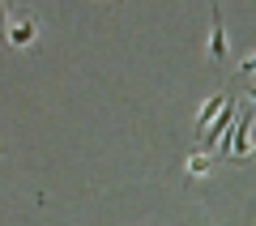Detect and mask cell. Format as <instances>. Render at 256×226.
Segmentation results:
<instances>
[{"label":"cell","mask_w":256,"mask_h":226,"mask_svg":"<svg viewBox=\"0 0 256 226\" xmlns=\"http://www.w3.org/2000/svg\"><path fill=\"white\" fill-rule=\"evenodd\" d=\"M222 150H230V154H239V158L252 150V116H239V120H235V128L226 132Z\"/></svg>","instance_id":"1"},{"label":"cell","mask_w":256,"mask_h":226,"mask_svg":"<svg viewBox=\"0 0 256 226\" xmlns=\"http://www.w3.org/2000/svg\"><path fill=\"white\" fill-rule=\"evenodd\" d=\"M210 13H214V26H210V60H222V56H226V30H222L218 0H210Z\"/></svg>","instance_id":"2"},{"label":"cell","mask_w":256,"mask_h":226,"mask_svg":"<svg viewBox=\"0 0 256 226\" xmlns=\"http://www.w3.org/2000/svg\"><path fill=\"white\" fill-rule=\"evenodd\" d=\"M222 107H226V94H214V98H205V107L196 111V124H192V128H196V136L210 132V120H218Z\"/></svg>","instance_id":"3"},{"label":"cell","mask_w":256,"mask_h":226,"mask_svg":"<svg viewBox=\"0 0 256 226\" xmlns=\"http://www.w3.org/2000/svg\"><path fill=\"white\" fill-rule=\"evenodd\" d=\"M230 124H235V107L226 102V107L218 111V120H214V132H205V141H214V136H218V145H222V141H226V132H230Z\"/></svg>","instance_id":"4"},{"label":"cell","mask_w":256,"mask_h":226,"mask_svg":"<svg viewBox=\"0 0 256 226\" xmlns=\"http://www.w3.org/2000/svg\"><path fill=\"white\" fill-rule=\"evenodd\" d=\"M34 34H38L34 22H18V26L4 34V43H13V47H30V43H34Z\"/></svg>","instance_id":"5"},{"label":"cell","mask_w":256,"mask_h":226,"mask_svg":"<svg viewBox=\"0 0 256 226\" xmlns=\"http://www.w3.org/2000/svg\"><path fill=\"white\" fill-rule=\"evenodd\" d=\"M188 175H192V180L210 175V158H205V154H192V158H188Z\"/></svg>","instance_id":"6"},{"label":"cell","mask_w":256,"mask_h":226,"mask_svg":"<svg viewBox=\"0 0 256 226\" xmlns=\"http://www.w3.org/2000/svg\"><path fill=\"white\" fill-rule=\"evenodd\" d=\"M9 34V22H4V0H0V38Z\"/></svg>","instance_id":"7"},{"label":"cell","mask_w":256,"mask_h":226,"mask_svg":"<svg viewBox=\"0 0 256 226\" xmlns=\"http://www.w3.org/2000/svg\"><path fill=\"white\" fill-rule=\"evenodd\" d=\"M244 72H256V52H252V56L244 60Z\"/></svg>","instance_id":"8"},{"label":"cell","mask_w":256,"mask_h":226,"mask_svg":"<svg viewBox=\"0 0 256 226\" xmlns=\"http://www.w3.org/2000/svg\"><path fill=\"white\" fill-rule=\"evenodd\" d=\"M248 158H252V162H256V145H252V150H248Z\"/></svg>","instance_id":"9"},{"label":"cell","mask_w":256,"mask_h":226,"mask_svg":"<svg viewBox=\"0 0 256 226\" xmlns=\"http://www.w3.org/2000/svg\"><path fill=\"white\" fill-rule=\"evenodd\" d=\"M248 98H252V102H256V86H252V90H248Z\"/></svg>","instance_id":"10"},{"label":"cell","mask_w":256,"mask_h":226,"mask_svg":"<svg viewBox=\"0 0 256 226\" xmlns=\"http://www.w3.org/2000/svg\"><path fill=\"white\" fill-rule=\"evenodd\" d=\"M252 145H256V128H252Z\"/></svg>","instance_id":"11"}]
</instances>
